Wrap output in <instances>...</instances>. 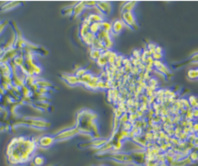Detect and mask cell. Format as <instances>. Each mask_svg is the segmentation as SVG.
Instances as JSON below:
<instances>
[{
	"label": "cell",
	"instance_id": "6da1fadb",
	"mask_svg": "<svg viewBox=\"0 0 198 166\" xmlns=\"http://www.w3.org/2000/svg\"><path fill=\"white\" fill-rule=\"evenodd\" d=\"M105 158L110 159L112 161L121 162V163H134L135 160L130 153L123 152H114L111 154H108Z\"/></svg>",
	"mask_w": 198,
	"mask_h": 166
},
{
	"label": "cell",
	"instance_id": "7a4b0ae2",
	"mask_svg": "<svg viewBox=\"0 0 198 166\" xmlns=\"http://www.w3.org/2000/svg\"><path fill=\"white\" fill-rule=\"evenodd\" d=\"M78 133H79V131L77 130V128L73 127V128H68V129H66V130L59 132L58 133L54 135V137H55L56 142L57 141H65V140H69V139L75 137Z\"/></svg>",
	"mask_w": 198,
	"mask_h": 166
},
{
	"label": "cell",
	"instance_id": "3957f363",
	"mask_svg": "<svg viewBox=\"0 0 198 166\" xmlns=\"http://www.w3.org/2000/svg\"><path fill=\"white\" fill-rule=\"evenodd\" d=\"M122 21L125 25L129 27L133 30L138 29V24L136 22L135 16L134 12H122Z\"/></svg>",
	"mask_w": 198,
	"mask_h": 166
},
{
	"label": "cell",
	"instance_id": "277c9868",
	"mask_svg": "<svg viewBox=\"0 0 198 166\" xmlns=\"http://www.w3.org/2000/svg\"><path fill=\"white\" fill-rule=\"evenodd\" d=\"M108 142L107 139H103V138H100V139H95L91 142H81L78 144L79 147L81 148H86V147H90V148H101L103 145H105L106 142Z\"/></svg>",
	"mask_w": 198,
	"mask_h": 166
},
{
	"label": "cell",
	"instance_id": "5b68a950",
	"mask_svg": "<svg viewBox=\"0 0 198 166\" xmlns=\"http://www.w3.org/2000/svg\"><path fill=\"white\" fill-rule=\"evenodd\" d=\"M56 142L55 137L52 135H44L37 140V144L43 148H48Z\"/></svg>",
	"mask_w": 198,
	"mask_h": 166
},
{
	"label": "cell",
	"instance_id": "8992f818",
	"mask_svg": "<svg viewBox=\"0 0 198 166\" xmlns=\"http://www.w3.org/2000/svg\"><path fill=\"white\" fill-rule=\"evenodd\" d=\"M96 8L105 16H108L111 13V11H112V4L110 2H106V1H99V2H97Z\"/></svg>",
	"mask_w": 198,
	"mask_h": 166
},
{
	"label": "cell",
	"instance_id": "52a82bcc",
	"mask_svg": "<svg viewBox=\"0 0 198 166\" xmlns=\"http://www.w3.org/2000/svg\"><path fill=\"white\" fill-rule=\"evenodd\" d=\"M124 27H125L124 22L122 20L117 19V20H115L112 23V29H111V31L113 32L114 35H119L122 32V30L124 29Z\"/></svg>",
	"mask_w": 198,
	"mask_h": 166
},
{
	"label": "cell",
	"instance_id": "ba28073f",
	"mask_svg": "<svg viewBox=\"0 0 198 166\" xmlns=\"http://www.w3.org/2000/svg\"><path fill=\"white\" fill-rule=\"evenodd\" d=\"M62 78L67 82V84H68L69 85L75 86L80 84V80L78 77H76V75H63Z\"/></svg>",
	"mask_w": 198,
	"mask_h": 166
},
{
	"label": "cell",
	"instance_id": "9c48e42d",
	"mask_svg": "<svg viewBox=\"0 0 198 166\" xmlns=\"http://www.w3.org/2000/svg\"><path fill=\"white\" fill-rule=\"evenodd\" d=\"M85 8H86V6H85V3H84V2H79V3L76 4V5L74 6V10H73L72 18H76L77 16H79L80 14H82V12L84 11Z\"/></svg>",
	"mask_w": 198,
	"mask_h": 166
},
{
	"label": "cell",
	"instance_id": "30bf717a",
	"mask_svg": "<svg viewBox=\"0 0 198 166\" xmlns=\"http://www.w3.org/2000/svg\"><path fill=\"white\" fill-rule=\"evenodd\" d=\"M32 162H33L34 166H44L47 162V159L44 155L37 154V155H35L33 157Z\"/></svg>",
	"mask_w": 198,
	"mask_h": 166
},
{
	"label": "cell",
	"instance_id": "8fae6325",
	"mask_svg": "<svg viewBox=\"0 0 198 166\" xmlns=\"http://www.w3.org/2000/svg\"><path fill=\"white\" fill-rule=\"evenodd\" d=\"M135 1H130V2H126L123 7H122V12H132L135 8V7L136 6Z\"/></svg>",
	"mask_w": 198,
	"mask_h": 166
},
{
	"label": "cell",
	"instance_id": "7c38bea8",
	"mask_svg": "<svg viewBox=\"0 0 198 166\" xmlns=\"http://www.w3.org/2000/svg\"><path fill=\"white\" fill-rule=\"evenodd\" d=\"M188 102H189V104H190V107L192 109H194L198 104V96H195V95H190L188 98H187Z\"/></svg>",
	"mask_w": 198,
	"mask_h": 166
},
{
	"label": "cell",
	"instance_id": "4fadbf2b",
	"mask_svg": "<svg viewBox=\"0 0 198 166\" xmlns=\"http://www.w3.org/2000/svg\"><path fill=\"white\" fill-rule=\"evenodd\" d=\"M88 33H89V25H87L86 23H83L81 27H80V37L83 38Z\"/></svg>",
	"mask_w": 198,
	"mask_h": 166
},
{
	"label": "cell",
	"instance_id": "5bb4252c",
	"mask_svg": "<svg viewBox=\"0 0 198 166\" xmlns=\"http://www.w3.org/2000/svg\"><path fill=\"white\" fill-rule=\"evenodd\" d=\"M102 55V51L101 50H98V49H93L91 52H90V57L94 60H97Z\"/></svg>",
	"mask_w": 198,
	"mask_h": 166
},
{
	"label": "cell",
	"instance_id": "9a60e30c",
	"mask_svg": "<svg viewBox=\"0 0 198 166\" xmlns=\"http://www.w3.org/2000/svg\"><path fill=\"white\" fill-rule=\"evenodd\" d=\"M187 157L190 159V161H191L192 162H196V161H198V154H197V152H196L194 150L190 151L189 153H188V155H187Z\"/></svg>",
	"mask_w": 198,
	"mask_h": 166
},
{
	"label": "cell",
	"instance_id": "2e32d148",
	"mask_svg": "<svg viewBox=\"0 0 198 166\" xmlns=\"http://www.w3.org/2000/svg\"><path fill=\"white\" fill-rule=\"evenodd\" d=\"M187 77L190 80H197V75H196V69H189L187 71Z\"/></svg>",
	"mask_w": 198,
	"mask_h": 166
},
{
	"label": "cell",
	"instance_id": "e0dca14e",
	"mask_svg": "<svg viewBox=\"0 0 198 166\" xmlns=\"http://www.w3.org/2000/svg\"><path fill=\"white\" fill-rule=\"evenodd\" d=\"M73 10H74V7H67L66 8H64L62 10V15L64 16H68V17H72L73 15Z\"/></svg>",
	"mask_w": 198,
	"mask_h": 166
},
{
	"label": "cell",
	"instance_id": "ac0fdd59",
	"mask_svg": "<svg viewBox=\"0 0 198 166\" xmlns=\"http://www.w3.org/2000/svg\"><path fill=\"white\" fill-rule=\"evenodd\" d=\"M185 120H186V121H193V109H192V108L187 109V111H186V113H185Z\"/></svg>",
	"mask_w": 198,
	"mask_h": 166
},
{
	"label": "cell",
	"instance_id": "d6986e66",
	"mask_svg": "<svg viewBox=\"0 0 198 166\" xmlns=\"http://www.w3.org/2000/svg\"><path fill=\"white\" fill-rule=\"evenodd\" d=\"M87 73V70L86 69V68H79L76 72V77H78V78H80V77H82L85 74H86Z\"/></svg>",
	"mask_w": 198,
	"mask_h": 166
},
{
	"label": "cell",
	"instance_id": "ffe728a7",
	"mask_svg": "<svg viewBox=\"0 0 198 166\" xmlns=\"http://www.w3.org/2000/svg\"><path fill=\"white\" fill-rule=\"evenodd\" d=\"M189 62H190V63H193V64H198V52L193 54V55L190 56Z\"/></svg>",
	"mask_w": 198,
	"mask_h": 166
},
{
	"label": "cell",
	"instance_id": "44dd1931",
	"mask_svg": "<svg viewBox=\"0 0 198 166\" xmlns=\"http://www.w3.org/2000/svg\"><path fill=\"white\" fill-rule=\"evenodd\" d=\"M196 133H189L188 135H187V137H186V141H187V142H191V143H193V141L195 140V138H196Z\"/></svg>",
	"mask_w": 198,
	"mask_h": 166
},
{
	"label": "cell",
	"instance_id": "7402d4cb",
	"mask_svg": "<svg viewBox=\"0 0 198 166\" xmlns=\"http://www.w3.org/2000/svg\"><path fill=\"white\" fill-rule=\"evenodd\" d=\"M152 57L154 58V61H162V59L164 58V54H158V53H154Z\"/></svg>",
	"mask_w": 198,
	"mask_h": 166
},
{
	"label": "cell",
	"instance_id": "603a6c76",
	"mask_svg": "<svg viewBox=\"0 0 198 166\" xmlns=\"http://www.w3.org/2000/svg\"><path fill=\"white\" fill-rule=\"evenodd\" d=\"M84 3H85L86 8H94V7H96V4H97L96 1H85Z\"/></svg>",
	"mask_w": 198,
	"mask_h": 166
},
{
	"label": "cell",
	"instance_id": "cb8c5ba5",
	"mask_svg": "<svg viewBox=\"0 0 198 166\" xmlns=\"http://www.w3.org/2000/svg\"><path fill=\"white\" fill-rule=\"evenodd\" d=\"M140 55H141V51L140 50H134L133 52V56H135L136 59H140Z\"/></svg>",
	"mask_w": 198,
	"mask_h": 166
},
{
	"label": "cell",
	"instance_id": "d4e9b609",
	"mask_svg": "<svg viewBox=\"0 0 198 166\" xmlns=\"http://www.w3.org/2000/svg\"><path fill=\"white\" fill-rule=\"evenodd\" d=\"M192 130H193V132L194 133H197V132H198V122H195V123H193V127H192Z\"/></svg>",
	"mask_w": 198,
	"mask_h": 166
},
{
	"label": "cell",
	"instance_id": "484cf974",
	"mask_svg": "<svg viewBox=\"0 0 198 166\" xmlns=\"http://www.w3.org/2000/svg\"><path fill=\"white\" fill-rule=\"evenodd\" d=\"M147 46H148V50H149V51H150V50H155L156 45L154 44V43H149Z\"/></svg>",
	"mask_w": 198,
	"mask_h": 166
},
{
	"label": "cell",
	"instance_id": "4316f807",
	"mask_svg": "<svg viewBox=\"0 0 198 166\" xmlns=\"http://www.w3.org/2000/svg\"><path fill=\"white\" fill-rule=\"evenodd\" d=\"M155 53L163 54V48H162V46H156V47H155Z\"/></svg>",
	"mask_w": 198,
	"mask_h": 166
},
{
	"label": "cell",
	"instance_id": "83f0119b",
	"mask_svg": "<svg viewBox=\"0 0 198 166\" xmlns=\"http://www.w3.org/2000/svg\"><path fill=\"white\" fill-rule=\"evenodd\" d=\"M193 118H195V119L198 118V110H197L196 108L193 109Z\"/></svg>",
	"mask_w": 198,
	"mask_h": 166
},
{
	"label": "cell",
	"instance_id": "f1b7e54d",
	"mask_svg": "<svg viewBox=\"0 0 198 166\" xmlns=\"http://www.w3.org/2000/svg\"><path fill=\"white\" fill-rule=\"evenodd\" d=\"M193 145H194V147H198V136H196V138H195V140L193 141Z\"/></svg>",
	"mask_w": 198,
	"mask_h": 166
},
{
	"label": "cell",
	"instance_id": "f546056e",
	"mask_svg": "<svg viewBox=\"0 0 198 166\" xmlns=\"http://www.w3.org/2000/svg\"><path fill=\"white\" fill-rule=\"evenodd\" d=\"M151 82H152V85H154V84L155 85V84H157V81H156L155 79H152V80H151Z\"/></svg>",
	"mask_w": 198,
	"mask_h": 166
},
{
	"label": "cell",
	"instance_id": "4dcf8cb0",
	"mask_svg": "<svg viewBox=\"0 0 198 166\" xmlns=\"http://www.w3.org/2000/svg\"><path fill=\"white\" fill-rule=\"evenodd\" d=\"M193 150H194V151H195V152H197V154H198V147H194V148H193Z\"/></svg>",
	"mask_w": 198,
	"mask_h": 166
},
{
	"label": "cell",
	"instance_id": "1f68e13d",
	"mask_svg": "<svg viewBox=\"0 0 198 166\" xmlns=\"http://www.w3.org/2000/svg\"><path fill=\"white\" fill-rule=\"evenodd\" d=\"M196 75H197V80H198V68H196Z\"/></svg>",
	"mask_w": 198,
	"mask_h": 166
},
{
	"label": "cell",
	"instance_id": "d6a6232c",
	"mask_svg": "<svg viewBox=\"0 0 198 166\" xmlns=\"http://www.w3.org/2000/svg\"><path fill=\"white\" fill-rule=\"evenodd\" d=\"M195 108H196V109L198 110V104H197V105H196V107H195Z\"/></svg>",
	"mask_w": 198,
	"mask_h": 166
},
{
	"label": "cell",
	"instance_id": "836d02e7",
	"mask_svg": "<svg viewBox=\"0 0 198 166\" xmlns=\"http://www.w3.org/2000/svg\"><path fill=\"white\" fill-rule=\"evenodd\" d=\"M100 166H107V165H100Z\"/></svg>",
	"mask_w": 198,
	"mask_h": 166
},
{
	"label": "cell",
	"instance_id": "e575fe53",
	"mask_svg": "<svg viewBox=\"0 0 198 166\" xmlns=\"http://www.w3.org/2000/svg\"><path fill=\"white\" fill-rule=\"evenodd\" d=\"M55 166H59V165H55Z\"/></svg>",
	"mask_w": 198,
	"mask_h": 166
}]
</instances>
